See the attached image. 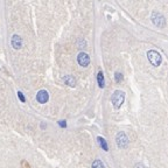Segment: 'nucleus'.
Listing matches in <instances>:
<instances>
[{
	"label": "nucleus",
	"instance_id": "f257e3e1",
	"mask_svg": "<svg viewBox=\"0 0 168 168\" xmlns=\"http://www.w3.org/2000/svg\"><path fill=\"white\" fill-rule=\"evenodd\" d=\"M111 100H112L113 107H114V109H119V107L123 105L124 100H125V93H124L121 90H116V91L113 92V95H112Z\"/></svg>",
	"mask_w": 168,
	"mask_h": 168
},
{
	"label": "nucleus",
	"instance_id": "f03ea898",
	"mask_svg": "<svg viewBox=\"0 0 168 168\" xmlns=\"http://www.w3.org/2000/svg\"><path fill=\"white\" fill-rule=\"evenodd\" d=\"M147 59L153 67H159L162 62V57L157 50H148L147 52Z\"/></svg>",
	"mask_w": 168,
	"mask_h": 168
},
{
	"label": "nucleus",
	"instance_id": "7ed1b4c3",
	"mask_svg": "<svg viewBox=\"0 0 168 168\" xmlns=\"http://www.w3.org/2000/svg\"><path fill=\"white\" fill-rule=\"evenodd\" d=\"M152 21L159 28H165V26H166V19L160 12L153 11V13H152Z\"/></svg>",
	"mask_w": 168,
	"mask_h": 168
},
{
	"label": "nucleus",
	"instance_id": "20e7f679",
	"mask_svg": "<svg viewBox=\"0 0 168 168\" xmlns=\"http://www.w3.org/2000/svg\"><path fill=\"white\" fill-rule=\"evenodd\" d=\"M116 141H117V145L119 148H126L128 146V143H130L125 132H119L116 137Z\"/></svg>",
	"mask_w": 168,
	"mask_h": 168
},
{
	"label": "nucleus",
	"instance_id": "39448f33",
	"mask_svg": "<svg viewBox=\"0 0 168 168\" xmlns=\"http://www.w3.org/2000/svg\"><path fill=\"white\" fill-rule=\"evenodd\" d=\"M77 62H78V64L81 67H88L90 64V57H89V55L86 53L82 52V53H80L77 55Z\"/></svg>",
	"mask_w": 168,
	"mask_h": 168
},
{
	"label": "nucleus",
	"instance_id": "423d86ee",
	"mask_svg": "<svg viewBox=\"0 0 168 168\" xmlns=\"http://www.w3.org/2000/svg\"><path fill=\"white\" fill-rule=\"evenodd\" d=\"M36 100L40 103V104H44L49 100V93L47 90H40L36 95Z\"/></svg>",
	"mask_w": 168,
	"mask_h": 168
},
{
	"label": "nucleus",
	"instance_id": "0eeeda50",
	"mask_svg": "<svg viewBox=\"0 0 168 168\" xmlns=\"http://www.w3.org/2000/svg\"><path fill=\"white\" fill-rule=\"evenodd\" d=\"M11 44H12V47L14 48V49H20L21 47H22V39L19 36V35H13L12 36V40H11Z\"/></svg>",
	"mask_w": 168,
	"mask_h": 168
},
{
	"label": "nucleus",
	"instance_id": "6e6552de",
	"mask_svg": "<svg viewBox=\"0 0 168 168\" xmlns=\"http://www.w3.org/2000/svg\"><path fill=\"white\" fill-rule=\"evenodd\" d=\"M64 82H66V84L67 85H69V86H75L76 85V80L71 76V75H68V76H66L64 77Z\"/></svg>",
	"mask_w": 168,
	"mask_h": 168
},
{
	"label": "nucleus",
	"instance_id": "1a4fd4ad",
	"mask_svg": "<svg viewBox=\"0 0 168 168\" xmlns=\"http://www.w3.org/2000/svg\"><path fill=\"white\" fill-rule=\"evenodd\" d=\"M97 82H98V86L99 88H104L105 86V80H104V75L103 71H99L97 75Z\"/></svg>",
	"mask_w": 168,
	"mask_h": 168
},
{
	"label": "nucleus",
	"instance_id": "9d476101",
	"mask_svg": "<svg viewBox=\"0 0 168 168\" xmlns=\"http://www.w3.org/2000/svg\"><path fill=\"white\" fill-rule=\"evenodd\" d=\"M97 140H98V143H99L100 147H102L104 151H109V146H107V143H106V140H105L103 137H98V138H97Z\"/></svg>",
	"mask_w": 168,
	"mask_h": 168
},
{
	"label": "nucleus",
	"instance_id": "9b49d317",
	"mask_svg": "<svg viewBox=\"0 0 168 168\" xmlns=\"http://www.w3.org/2000/svg\"><path fill=\"white\" fill-rule=\"evenodd\" d=\"M91 168H105L104 167V165H103V162L100 161V160H95L93 162H92V166H91Z\"/></svg>",
	"mask_w": 168,
	"mask_h": 168
},
{
	"label": "nucleus",
	"instance_id": "f8f14e48",
	"mask_svg": "<svg viewBox=\"0 0 168 168\" xmlns=\"http://www.w3.org/2000/svg\"><path fill=\"white\" fill-rule=\"evenodd\" d=\"M114 80H116V82H117V83H120V82L124 80L123 74H121V73H119V71H116V73H114Z\"/></svg>",
	"mask_w": 168,
	"mask_h": 168
},
{
	"label": "nucleus",
	"instance_id": "ddd939ff",
	"mask_svg": "<svg viewBox=\"0 0 168 168\" xmlns=\"http://www.w3.org/2000/svg\"><path fill=\"white\" fill-rule=\"evenodd\" d=\"M18 97H19V99H20L22 103L26 102V98H25V96H23V93H22L21 91H18Z\"/></svg>",
	"mask_w": 168,
	"mask_h": 168
},
{
	"label": "nucleus",
	"instance_id": "4468645a",
	"mask_svg": "<svg viewBox=\"0 0 168 168\" xmlns=\"http://www.w3.org/2000/svg\"><path fill=\"white\" fill-rule=\"evenodd\" d=\"M59 125H60L62 128H64V127H67V121H66V120H60V121H59Z\"/></svg>",
	"mask_w": 168,
	"mask_h": 168
},
{
	"label": "nucleus",
	"instance_id": "2eb2a0df",
	"mask_svg": "<svg viewBox=\"0 0 168 168\" xmlns=\"http://www.w3.org/2000/svg\"><path fill=\"white\" fill-rule=\"evenodd\" d=\"M136 168H144V166L141 164H138V165H136Z\"/></svg>",
	"mask_w": 168,
	"mask_h": 168
}]
</instances>
